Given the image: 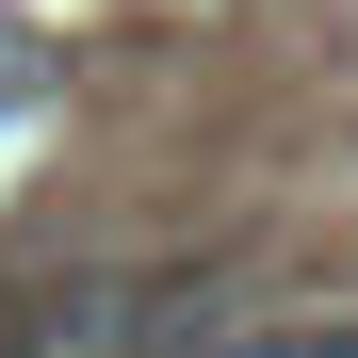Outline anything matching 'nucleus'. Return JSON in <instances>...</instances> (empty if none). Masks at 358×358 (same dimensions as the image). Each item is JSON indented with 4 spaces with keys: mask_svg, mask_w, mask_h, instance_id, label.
Segmentation results:
<instances>
[{
    "mask_svg": "<svg viewBox=\"0 0 358 358\" xmlns=\"http://www.w3.org/2000/svg\"><path fill=\"white\" fill-rule=\"evenodd\" d=\"M0 358H49V342H33V326H0Z\"/></svg>",
    "mask_w": 358,
    "mask_h": 358,
    "instance_id": "1",
    "label": "nucleus"
}]
</instances>
